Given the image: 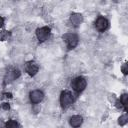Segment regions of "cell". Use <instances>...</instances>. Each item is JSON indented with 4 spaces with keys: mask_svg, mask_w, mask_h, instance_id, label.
Instances as JSON below:
<instances>
[{
    "mask_svg": "<svg viewBox=\"0 0 128 128\" xmlns=\"http://www.w3.org/2000/svg\"><path fill=\"white\" fill-rule=\"evenodd\" d=\"M127 121H128V116H127V114H124V115L120 116V118L118 119V123H119V125H121V126L125 125V124L127 123Z\"/></svg>",
    "mask_w": 128,
    "mask_h": 128,
    "instance_id": "12",
    "label": "cell"
},
{
    "mask_svg": "<svg viewBox=\"0 0 128 128\" xmlns=\"http://www.w3.org/2000/svg\"><path fill=\"white\" fill-rule=\"evenodd\" d=\"M116 106H117L118 108H121V107H122V104L120 103V101H117V102H116Z\"/></svg>",
    "mask_w": 128,
    "mask_h": 128,
    "instance_id": "18",
    "label": "cell"
},
{
    "mask_svg": "<svg viewBox=\"0 0 128 128\" xmlns=\"http://www.w3.org/2000/svg\"><path fill=\"white\" fill-rule=\"evenodd\" d=\"M36 36L40 42L46 41L50 36V28L45 26V27H41V28L37 29L36 30Z\"/></svg>",
    "mask_w": 128,
    "mask_h": 128,
    "instance_id": "4",
    "label": "cell"
},
{
    "mask_svg": "<svg viewBox=\"0 0 128 128\" xmlns=\"http://www.w3.org/2000/svg\"><path fill=\"white\" fill-rule=\"evenodd\" d=\"M70 21H71V23H72L74 26H78V25H80V24L82 23V21H83V16H82L81 14H79V13H73V14H71V16H70Z\"/></svg>",
    "mask_w": 128,
    "mask_h": 128,
    "instance_id": "8",
    "label": "cell"
},
{
    "mask_svg": "<svg viewBox=\"0 0 128 128\" xmlns=\"http://www.w3.org/2000/svg\"><path fill=\"white\" fill-rule=\"evenodd\" d=\"M127 100H128V95L127 94H123L120 98V103L122 104V106H124L125 110H127Z\"/></svg>",
    "mask_w": 128,
    "mask_h": 128,
    "instance_id": "11",
    "label": "cell"
},
{
    "mask_svg": "<svg viewBox=\"0 0 128 128\" xmlns=\"http://www.w3.org/2000/svg\"><path fill=\"white\" fill-rule=\"evenodd\" d=\"M2 108L5 109V110H7V109H9V105H8L7 103H3V104H2Z\"/></svg>",
    "mask_w": 128,
    "mask_h": 128,
    "instance_id": "16",
    "label": "cell"
},
{
    "mask_svg": "<svg viewBox=\"0 0 128 128\" xmlns=\"http://www.w3.org/2000/svg\"><path fill=\"white\" fill-rule=\"evenodd\" d=\"M72 102H73V96L70 92L64 91V92L61 93V95H60V104L63 108L68 107L70 104H72Z\"/></svg>",
    "mask_w": 128,
    "mask_h": 128,
    "instance_id": "3",
    "label": "cell"
},
{
    "mask_svg": "<svg viewBox=\"0 0 128 128\" xmlns=\"http://www.w3.org/2000/svg\"><path fill=\"white\" fill-rule=\"evenodd\" d=\"M20 76V72L19 70H13L12 72H9L7 74V77H6V82L9 80V81H13L15 80L16 78H18Z\"/></svg>",
    "mask_w": 128,
    "mask_h": 128,
    "instance_id": "10",
    "label": "cell"
},
{
    "mask_svg": "<svg viewBox=\"0 0 128 128\" xmlns=\"http://www.w3.org/2000/svg\"><path fill=\"white\" fill-rule=\"evenodd\" d=\"M6 128H19V125L16 121L14 120H10L6 123Z\"/></svg>",
    "mask_w": 128,
    "mask_h": 128,
    "instance_id": "13",
    "label": "cell"
},
{
    "mask_svg": "<svg viewBox=\"0 0 128 128\" xmlns=\"http://www.w3.org/2000/svg\"><path fill=\"white\" fill-rule=\"evenodd\" d=\"M82 122H83V119H82V117L79 116V115H74V116H72V117L70 118V120H69V123H70V125H71L73 128L79 127V126L82 124Z\"/></svg>",
    "mask_w": 128,
    "mask_h": 128,
    "instance_id": "9",
    "label": "cell"
},
{
    "mask_svg": "<svg viewBox=\"0 0 128 128\" xmlns=\"http://www.w3.org/2000/svg\"><path fill=\"white\" fill-rule=\"evenodd\" d=\"M6 36H7V31H3L2 32V35H0V39L1 40H4V39H6Z\"/></svg>",
    "mask_w": 128,
    "mask_h": 128,
    "instance_id": "15",
    "label": "cell"
},
{
    "mask_svg": "<svg viewBox=\"0 0 128 128\" xmlns=\"http://www.w3.org/2000/svg\"><path fill=\"white\" fill-rule=\"evenodd\" d=\"M108 25H109V22L106 18L104 17H98L96 22H95V27L98 31H105L107 28H108Z\"/></svg>",
    "mask_w": 128,
    "mask_h": 128,
    "instance_id": "6",
    "label": "cell"
},
{
    "mask_svg": "<svg viewBox=\"0 0 128 128\" xmlns=\"http://www.w3.org/2000/svg\"><path fill=\"white\" fill-rule=\"evenodd\" d=\"M29 97H30V101H31L32 103L36 104V103H39V102H41V101L43 100V98H44V93H43L41 90H34V91H32V92L30 93Z\"/></svg>",
    "mask_w": 128,
    "mask_h": 128,
    "instance_id": "5",
    "label": "cell"
},
{
    "mask_svg": "<svg viewBox=\"0 0 128 128\" xmlns=\"http://www.w3.org/2000/svg\"><path fill=\"white\" fill-rule=\"evenodd\" d=\"M26 72L30 75V76H34L37 72H38V69H39V66L37 65V63L33 62V61H30L26 64Z\"/></svg>",
    "mask_w": 128,
    "mask_h": 128,
    "instance_id": "7",
    "label": "cell"
},
{
    "mask_svg": "<svg viewBox=\"0 0 128 128\" xmlns=\"http://www.w3.org/2000/svg\"><path fill=\"white\" fill-rule=\"evenodd\" d=\"M63 39L67 44L68 49H73L77 46L78 44V36L76 34H72V33H67L65 35H63Z\"/></svg>",
    "mask_w": 128,
    "mask_h": 128,
    "instance_id": "2",
    "label": "cell"
},
{
    "mask_svg": "<svg viewBox=\"0 0 128 128\" xmlns=\"http://www.w3.org/2000/svg\"><path fill=\"white\" fill-rule=\"evenodd\" d=\"M3 24H4V19H3V18L0 16V28L3 26Z\"/></svg>",
    "mask_w": 128,
    "mask_h": 128,
    "instance_id": "17",
    "label": "cell"
},
{
    "mask_svg": "<svg viewBox=\"0 0 128 128\" xmlns=\"http://www.w3.org/2000/svg\"><path fill=\"white\" fill-rule=\"evenodd\" d=\"M121 69H122V72H123V73L126 75V74H127V72H128V67H127V64L125 63V64L122 66V68H121Z\"/></svg>",
    "mask_w": 128,
    "mask_h": 128,
    "instance_id": "14",
    "label": "cell"
},
{
    "mask_svg": "<svg viewBox=\"0 0 128 128\" xmlns=\"http://www.w3.org/2000/svg\"><path fill=\"white\" fill-rule=\"evenodd\" d=\"M87 82L85 78L83 77H76L75 79L72 80L71 82V87L76 91V92H81L86 88Z\"/></svg>",
    "mask_w": 128,
    "mask_h": 128,
    "instance_id": "1",
    "label": "cell"
}]
</instances>
